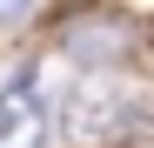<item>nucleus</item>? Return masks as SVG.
<instances>
[{"label": "nucleus", "mask_w": 154, "mask_h": 148, "mask_svg": "<svg viewBox=\"0 0 154 148\" xmlns=\"http://www.w3.org/2000/svg\"><path fill=\"white\" fill-rule=\"evenodd\" d=\"M47 135H54V114L34 94V81L27 74L7 81L0 88V148H47Z\"/></svg>", "instance_id": "1"}, {"label": "nucleus", "mask_w": 154, "mask_h": 148, "mask_svg": "<svg viewBox=\"0 0 154 148\" xmlns=\"http://www.w3.org/2000/svg\"><path fill=\"white\" fill-rule=\"evenodd\" d=\"M34 7H40V0H0V20H27Z\"/></svg>", "instance_id": "2"}]
</instances>
